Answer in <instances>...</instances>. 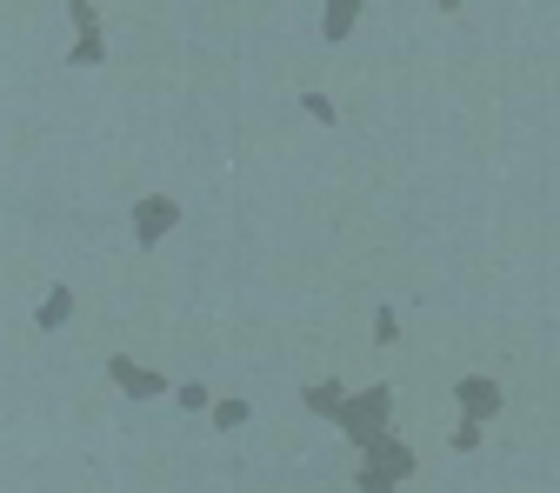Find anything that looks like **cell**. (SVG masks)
<instances>
[{
	"mask_svg": "<svg viewBox=\"0 0 560 493\" xmlns=\"http://www.w3.org/2000/svg\"><path fill=\"white\" fill-rule=\"evenodd\" d=\"M67 60H74V67H101V60H107V40H101V27H88V34L74 40V54H67Z\"/></svg>",
	"mask_w": 560,
	"mask_h": 493,
	"instance_id": "9",
	"label": "cell"
},
{
	"mask_svg": "<svg viewBox=\"0 0 560 493\" xmlns=\"http://www.w3.org/2000/svg\"><path fill=\"white\" fill-rule=\"evenodd\" d=\"M174 227H180V200H174V193H140V200H133V240H140V247L167 240Z\"/></svg>",
	"mask_w": 560,
	"mask_h": 493,
	"instance_id": "2",
	"label": "cell"
},
{
	"mask_svg": "<svg viewBox=\"0 0 560 493\" xmlns=\"http://www.w3.org/2000/svg\"><path fill=\"white\" fill-rule=\"evenodd\" d=\"M174 400H180L187 413H200V407H207V387H200V380H187V387H174Z\"/></svg>",
	"mask_w": 560,
	"mask_h": 493,
	"instance_id": "12",
	"label": "cell"
},
{
	"mask_svg": "<svg viewBox=\"0 0 560 493\" xmlns=\"http://www.w3.org/2000/svg\"><path fill=\"white\" fill-rule=\"evenodd\" d=\"M334 427L354 441V447H368V441H381L387 434V387H374L368 400H340V413H334Z\"/></svg>",
	"mask_w": 560,
	"mask_h": 493,
	"instance_id": "1",
	"label": "cell"
},
{
	"mask_svg": "<svg viewBox=\"0 0 560 493\" xmlns=\"http://www.w3.org/2000/svg\"><path fill=\"white\" fill-rule=\"evenodd\" d=\"M67 21L88 34V27H101V8H94V0H67Z\"/></svg>",
	"mask_w": 560,
	"mask_h": 493,
	"instance_id": "11",
	"label": "cell"
},
{
	"mask_svg": "<svg viewBox=\"0 0 560 493\" xmlns=\"http://www.w3.org/2000/svg\"><path fill=\"white\" fill-rule=\"evenodd\" d=\"M301 400H307V413H320V420H334V413H340V400H347V394H340V387H334V380H314V387H307V394H301Z\"/></svg>",
	"mask_w": 560,
	"mask_h": 493,
	"instance_id": "7",
	"label": "cell"
},
{
	"mask_svg": "<svg viewBox=\"0 0 560 493\" xmlns=\"http://www.w3.org/2000/svg\"><path fill=\"white\" fill-rule=\"evenodd\" d=\"M460 407H467L474 420H487V413H494V407H501V394H494V387H487V380H467V387H460Z\"/></svg>",
	"mask_w": 560,
	"mask_h": 493,
	"instance_id": "8",
	"label": "cell"
},
{
	"mask_svg": "<svg viewBox=\"0 0 560 493\" xmlns=\"http://www.w3.org/2000/svg\"><path fill=\"white\" fill-rule=\"evenodd\" d=\"M207 413H214V427H221V434L247 427V400H214V407H207Z\"/></svg>",
	"mask_w": 560,
	"mask_h": 493,
	"instance_id": "10",
	"label": "cell"
},
{
	"mask_svg": "<svg viewBox=\"0 0 560 493\" xmlns=\"http://www.w3.org/2000/svg\"><path fill=\"white\" fill-rule=\"evenodd\" d=\"M407 467H413V460H407L400 447H387V434H381V441H368V467H361V486H374V493H381V486H394Z\"/></svg>",
	"mask_w": 560,
	"mask_h": 493,
	"instance_id": "4",
	"label": "cell"
},
{
	"mask_svg": "<svg viewBox=\"0 0 560 493\" xmlns=\"http://www.w3.org/2000/svg\"><path fill=\"white\" fill-rule=\"evenodd\" d=\"M354 21H361V0H327L320 34H327V40H347V34H354Z\"/></svg>",
	"mask_w": 560,
	"mask_h": 493,
	"instance_id": "6",
	"label": "cell"
},
{
	"mask_svg": "<svg viewBox=\"0 0 560 493\" xmlns=\"http://www.w3.org/2000/svg\"><path fill=\"white\" fill-rule=\"evenodd\" d=\"M74 307H81V294H74V287H60V280H54V287L40 294V307H34V327H40V333H60L67 320H74Z\"/></svg>",
	"mask_w": 560,
	"mask_h": 493,
	"instance_id": "5",
	"label": "cell"
},
{
	"mask_svg": "<svg viewBox=\"0 0 560 493\" xmlns=\"http://www.w3.org/2000/svg\"><path fill=\"white\" fill-rule=\"evenodd\" d=\"M441 8H454V0H441Z\"/></svg>",
	"mask_w": 560,
	"mask_h": 493,
	"instance_id": "13",
	"label": "cell"
},
{
	"mask_svg": "<svg viewBox=\"0 0 560 493\" xmlns=\"http://www.w3.org/2000/svg\"><path fill=\"white\" fill-rule=\"evenodd\" d=\"M107 380H114L127 400H161V394H167V374L140 367V361H127V354H114V361H107Z\"/></svg>",
	"mask_w": 560,
	"mask_h": 493,
	"instance_id": "3",
	"label": "cell"
}]
</instances>
